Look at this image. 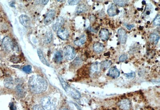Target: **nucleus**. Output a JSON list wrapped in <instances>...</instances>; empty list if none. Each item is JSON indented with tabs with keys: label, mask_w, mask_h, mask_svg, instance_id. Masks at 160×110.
Returning <instances> with one entry per match:
<instances>
[{
	"label": "nucleus",
	"mask_w": 160,
	"mask_h": 110,
	"mask_svg": "<svg viewBox=\"0 0 160 110\" xmlns=\"http://www.w3.org/2000/svg\"><path fill=\"white\" fill-rule=\"evenodd\" d=\"M52 39V34L51 31L48 32L45 37V42L47 44L51 42Z\"/></svg>",
	"instance_id": "a878e982"
},
{
	"label": "nucleus",
	"mask_w": 160,
	"mask_h": 110,
	"mask_svg": "<svg viewBox=\"0 0 160 110\" xmlns=\"http://www.w3.org/2000/svg\"><path fill=\"white\" fill-rule=\"evenodd\" d=\"M112 64L111 61L109 60H105L102 62L101 64V67L104 69H107L109 68Z\"/></svg>",
	"instance_id": "5701e85b"
},
{
	"label": "nucleus",
	"mask_w": 160,
	"mask_h": 110,
	"mask_svg": "<svg viewBox=\"0 0 160 110\" xmlns=\"http://www.w3.org/2000/svg\"><path fill=\"white\" fill-rule=\"evenodd\" d=\"M64 23V20L62 17H58L56 19L53 24V28L55 31H57L59 28L62 27Z\"/></svg>",
	"instance_id": "9b49d317"
},
{
	"label": "nucleus",
	"mask_w": 160,
	"mask_h": 110,
	"mask_svg": "<svg viewBox=\"0 0 160 110\" xmlns=\"http://www.w3.org/2000/svg\"><path fill=\"white\" fill-rule=\"evenodd\" d=\"M19 21L21 24L24 27L28 28L29 27L31 24V20L29 17L26 15H22L19 17Z\"/></svg>",
	"instance_id": "1a4fd4ad"
},
{
	"label": "nucleus",
	"mask_w": 160,
	"mask_h": 110,
	"mask_svg": "<svg viewBox=\"0 0 160 110\" xmlns=\"http://www.w3.org/2000/svg\"><path fill=\"white\" fill-rule=\"evenodd\" d=\"M22 70H23V71L25 72V73H31L32 71V66H30V65H28V66H24L23 68H22Z\"/></svg>",
	"instance_id": "c756f323"
},
{
	"label": "nucleus",
	"mask_w": 160,
	"mask_h": 110,
	"mask_svg": "<svg viewBox=\"0 0 160 110\" xmlns=\"http://www.w3.org/2000/svg\"><path fill=\"white\" fill-rule=\"evenodd\" d=\"M42 3L43 5H46V4L49 1H42Z\"/></svg>",
	"instance_id": "c9c22d12"
},
{
	"label": "nucleus",
	"mask_w": 160,
	"mask_h": 110,
	"mask_svg": "<svg viewBox=\"0 0 160 110\" xmlns=\"http://www.w3.org/2000/svg\"><path fill=\"white\" fill-rule=\"evenodd\" d=\"M57 35L62 40H66L69 36L68 31L65 28H60L57 30Z\"/></svg>",
	"instance_id": "6e6552de"
},
{
	"label": "nucleus",
	"mask_w": 160,
	"mask_h": 110,
	"mask_svg": "<svg viewBox=\"0 0 160 110\" xmlns=\"http://www.w3.org/2000/svg\"><path fill=\"white\" fill-rule=\"evenodd\" d=\"M11 60L13 63H17L18 62V58L14 56L11 58Z\"/></svg>",
	"instance_id": "72a5a7b5"
},
{
	"label": "nucleus",
	"mask_w": 160,
	"mask_h": 110,
	"mask_svg": "<svg viewBox=\"0 0 160 110\" xmlns=\"http://www.w3.org/2000/svg\"><path fill=\"white\" fill-rule=\"evenodd\" d=\"M101 65L100 63L96 62L91 65L90 72L92 75H96L101 72Z\"/></svg>",
	"instance_id": "0eeeda50"
},
{
	"label": "nucleus",
	"mask_w": 160,
	"mask_h": 110,
	"mask_svg": "<svg viewBox=\"0 0 160 110\" xmlns=\"http://www.w3.org/2000/svg\"><path fill=\"white\" fill-rule=\"evenodd\" d=\"M119 106L122 110H129L131 107V103L127 99H123L119 103Z\"/></svg>",
	"instance_id": "9d476101"
},
{
	"label": "nucleus",
	"mask_w": 160,
	"mask_h": 110,
	"mask_svg": "<svg viewBox=\"0 0 160 110\" xmlns=\"http://www.w3.org/2000/svg\"><path fill=\"white\" fill-rule=\"evenodd\" d=\"M99 36L102 40H107L109 38V31L105 28H102L99 32Z\"/></svg>",
	"instance_id": "4468645a"
},
{
	"label": "nucleus",
	"mask_w": 160,
	"mask_h": 110,
	"mask_svg": "<svg viewBox=\"0 0 160 110\" xmlns=\"http://www.w3.org/2000/svg\"><path fill=\"white\" fill-rule=\"evenodd\" d=\"M0 20H1V16H0Z\"/></svg>",
	"instance_id": "ea45409f"
},
{
	"label": "nucleus",
	"mask_w": 160,
	"mask_h": 110,
	"mask_svg": "<svg viewBox=\"0 0 160 110\" xmlns=\"http://www.w3.org/2000/svg\"><path fill=\"white\" fill-rule=\"evenodd\" d=\"M159 40V36L155 34H151L150 36L149 40L150 42L154 44H156Z\"/></svg>",
	"instance_id": "412c9836"
},
{
	"label": "nucleus",
	"mask_w": 160,
	"mask_h": 110,
	"mask_svg": "<svg viewBox=\"0 0 160 110\" xmlns=\"http://www.w3.org/2000/svg\"><path fill=\"white\" fill-rule=\"evenodd\" d=\"M126 26L127 29L129 30H131V28L134 27L135 26H134V25H133V24H127V25H126Z\"/></svg>",
	"instance_id": "f704fd0d"
},
{
	"label": "nucleus",
	"mask_w": 160,
	"mask_h": 110,
	"mask_svg": "<svg viewBox=\"0 0 160 110\" xmlns=\"http://www.w3.org/2000/svg\"><path fill=\"white\" fill-rule=\"evenodd\" d=\"M142 4H143V5H146V2L145 1H143L142 2Z\"/></svg>",
	"instance_id": "e433bc0d"
},
{
	"label": "nucleus",
	"mask_w": 160,
	"mask_h": 110,
	"mask_svg": "<svg viewBox=\"0 0 160 110\" xmlns=\"http://www.w3.org/2000/svg\"><path fill=\"white\" fill-rule=\"evenodd\" d=\"M120 42L122 44H125L127 40V34L125 30L123 28H120L118 31Z\"/></svg>",
	"instance_id": "f8f14e48"
},
{
	"label": "nucleus",
	"mask_w": 160,
	"mask_h": 110,
	"mask_svg": "<svg viewBox=\"0 0 160 110\" xmlns=\"http://www.w3.org/2000/svg\"><path fill=\"white\" fill-rule=\"evenodd\" d=\"M80 1H75V0H71V1H68V3L71 5H77L80 3Z\"/></svg>",
	"instance_id": "7c9ffc66"
},
{
	"label": "nucleus",
	"mask_w": 160,
	"mask_h": 110,
	"mask_svg": "<svg viewBox=\"0 0 160 110\" xmlns=\"http://www.w3.org/2000/svg\"><path fill=\"white\" fill-rule=\"evenodd\" d=\"M127 59V56L126 55L123 54L120 57L119 61L121 62H124V61H125Z\"/></svg>",
	"instance_id": "473e14b6"
},
{
	"label": "nucleus",
	"mask_w": 160,
	"mask_h": 110,
	"mask_svg": "<svg viewBox=\"0 0 160 110\" xmlns=\"http://www.w3.org/2000/svg\"><path fill=\"white\" fill-rule=\"evenodd\" d=\"M37 53L41 62L46 66H49V64L44 57L43 54L41 50L40 49H38L37 50Z\"/></svg>",
	"instance_id": "aec40b11"
},
{
	"label": "nucleus",
	"mask_w": 160,
	"mask_h": 110,
	"mask_svg": "<svg viewBox=\"0 0 160 110\" xmlns=\"http://www.w3.org/2000/svg\"><path fill=\"white\" fill-rule=\"evenodd\" d=\"M55 17V11L54 10H50L47 13L44 19V23L46 25L51 24L54 20Z\"/></svg>",
	"instance_id": "423d86ee"
},
{
	"label": "nucleus",
	"mask_w": 160,
	"mask_h": 110,
	"mask_svg": "<svg viewBox=\"0 0 160 110\" xmlns=\"http://www.w3.org/2000/svg\"><path fill=\"white\" fill-rule=\"evenodd\" d=\"M64 56L68 60H71L75 56L76 53L74 48L71 46H67L64 49Z\"/></svg>",
	"instance_id": "20e7f679"
},
{
	"label": "nucleus",
	"mask_w": 160,
	"mask_h": 110,
	"mask_svg": "<svg viewBox=\"0 0 160 110\" xmlns=\"http://www.w3.org/2000/svg\"><path fill=\"white\" fill-rule=\"evenodd\" d=\"M59 79L60 80V82L63 88L64 89L65 91L70 95L73 98L75 99H79L81 97V94L79 91H78L76 89L71 87L68 84L67 82H66L64 81V79H62V77H59Z\"/></svg>",
	"instance_id": "7ed1b4c3"
},
{
	"label": "nucleus",
	"mask_w": 160,
	"mask_h": 110,
	"mask_svg": "<svg viewBox=\"0 0 160 110\" xmlns=\"http://www.w3.org/2000/svg\"><path fill=\"white\" fill-rule=\"evenodd\" d=\"M60 110H69L68 109L66 108H62V109H60Z\"/></svg>",
	"instance_id": "4c0bfd02"
},
{
	"label": "nucleus",
	"mask_w": 160,
	"mask_h": 110,
	"mask_svg": "<svg viewBox=\"0 0 160 110\" xmlns=\"http://www.w3.org/2000/svg\"><path fill=\"white\" fill-rule=\"evenodd\" d=\"M13 44L11 38L9 36H6L4 38L2 42V48L6 52H10L13 49Z\"/></svg>",
	"instance_id": "39448f33"
},
{
	"label": "nucleus",
	"mask_w": 160,
	"mask_h": 110,
	"mask_svg": "<svg viewBox=\"0 0 160 110\" xmlns=\"http://www.w3.org/2000/svg\"><path fill=\"white\" fill-rule=\"evenodd\" d=\"M41 103L45 110H55L57 106L56 99L49 96L43 98L41 100Z\"/></svg>",
	"instance_id": "f03ea898"
},
{
	"label": "nucleus",
	"mask_w": 160,
	"mask_h": 110,
	"mask_svg": "<svg viewBox=\"0 0 160 110\" xmlns=\"http://www.w3.org/2000/svg\"><path fill=\"white\" fill-rule=\"evenodd\" d=\"M153 24L155 26H159L160 25V16L159 15H158L155 18Z\"/></svg>",
	"instance_id": "cd10ccee"
},
{
	"label": "nucleus",
	"mask_w": 160,
	"mask_h": 110,
	"mask_svg": "<svg viewBox=\"0 0 160 110\" xmlns=\"http://www.w3.org/2000/svg\"><path fill=\"white\" fill-rule=\"evenodd\" d=\"M28 84L30 90L35 94L44 92L47 90L48 87L47 81L39 75H34L30 77Z\"/></svg>",
	"instance_id": "f257e3e1"
},
{
	"label": "nucleus",
	"mask_w": 160,
	"mask_h": 110,
	"mask_svg": "<svg viewBox=\"0 0 160 110\" xmlns=\"http://www.w3.org/2000/svg\"><path fill=\"white\" fill-rule=\"evenodd\" d=\"M81 63V60L80 58L77 57V58H76L73 61V62L72 64L73 66L77 67V66H79Z\"/></svg>",
	"instance_id": "bb28decb"
},
{
	"label": "nucleus",
	"mask_w": 160,
	"mask_h": 110,
	"mask_svg": "<svg viewBox=\"0 0 160 110\" xmlns=\"http://www.w3.org/2000/svg\"><path fill=\"white\" fill-rule=\"evenodd\" d=\"M87 40V37L85 35H83L80 36L78 39L75 41V44L77 46H81L84 44Z\"/></svg>",
	"instance_id": "a211bd4d"
},
{
	"label": "nucleus",
	"mask_w": 160,
	"mask_h": 110,
	"mask_svg": "<svg viewBox=\"0 0 160 110\" xmlns=\"http://www.w3.org/2000/svg\"><path fill=\"white\" fill-rule=\"evenodd\" d=\"M118 11L116 5L115 4H111L108 9V14L110 17H113L117 15Z\"/></svg>",
	"instance_id": "ddd939ff"
},
{
	"label": "nucleus",
	"mask_w": 160,
	"mask_h": 110,
	"mask_svg": "<svg viewBox=\"0 0 160 110\" xmlns=\"http://www.w3.org/2000/svg\"><path fill=\"white\" fill-rule=\"evenodd\" d=\"M125 75L126 77H127V78H128V79H133L135 78V72H132L130 73H126V74H125Z\"/></svg>",
	"instance_id": "c85d7f7f"
},
{
	"label": "nucleus",
	"mask_w": 160,
	"mask_h": 110,
	"mask_svg": "<svg viewBox=\"0 0 160 110\" xmlns=\"http://www.w3.org/2000/svg\"><path fill=\"white\" fill-rule=\"evenodd\" d=\"M93 49L95 52L100 53L104 50V46L100 42H95L93 46Z\"/></svg>",
	"instance_id": "f3484780"
},
{
	"label": "nucleus",
	"mask_w": 160,
	"mask_h": 110,
	"mask_svg": "<svg viewBox=\"0 0 160 110\" xmlns=\"http://www.w3.org/2000/svg\"><path fill=\"white\" fill-rule=\"evenodd\" d=\"M33 110H45L41 105H36L33 107Z\"/></svg>",
	"instance_id": "2f4dec72"
},
{
	"label": "nucleus",
	"mask_w": 160,
	"mask_h": 110,
	"mask_svg": "<svg viewBox=\"0 0 160 110\" xmlns=\"http://www.w3.org/2000/svg\"><path fill=\"white\" fill-rule=\"evenodd\" d=\"M108 73L109 76L113 78H118L120 74V71L115 67L111 68Z\"/></svg>",
	"instance_id": "2eb2a0df"
},
{
	"label": "nucleus",
	"mask_w": 160,
	"mask_h": 110,
	"mask_svg": "<svg viewBox=\"0 0 160 110\" xmlns=\"http://www.w3.org/2000/svg\"><path fill=\"white\" fill-rule=\"evenodd\" d=\"M115 3V5H117L120 7H124L127 4V1H113Z\"/></svg>",
	"instance_id": "b1692460"
},
{
	"label": "nucleus",
	"mask_w": 160,
	"mask_h": 110,
	"mask_svg": "<svg viewBox=\"0 0 160 110\" xmlns=\"http://www.w3.org/2000/svg\"><path fill=\"white\" fill-rule=\"evenodd\" d=\"M63 58L62 52L60 51L56 52L53 57V60L56 63H59L61 62Z\"/></svg>",
	"instance_id": "6ab92c4d"
},
{
	"label": "nucleus",
	"mask_w": 160,
	"mask_h": 110,
	"mask_svg": "<svg viewBox=\"0 0 160 110\" xmlns=\"http://www.w3.org/2000/svg\"><path fill=\"white\" fill-rule=\"evenodd\" d=\"M58 1V2H60V1Z\"/></svg>",
	"instance_id": "58836bf2"
},
{
	"label": "nucleus",
	"mask_w": 160,
	"mask_h": 110,
	"mask_svg": "<svg viewBox=\"0 0 160 110\" xmlns=\"http://www.w3.org/2000/svg\"><path fill=\"white\" fill-rule=\"evenodd\" d=\"M87 11V8L84 5H80L77 7L76 9V12L77 14H81V13H84Z\"/></svg>",
	"instance_id": "4be33fe9"
},
{
	"label": "nucleus",
	"mask_w": 160,
	"mask_h": 110,
	"mask_svg": "<svg viewBox=\"0 0 160 110\" xmlns=\"http://www.w3.org/2000/svg\"><path fill=\"white\" fill-rule=\"evenodd\" d=\"M4 86L6 88L12 89L14 87V81L11 78H6L4 81Z\"/></svg>",
	"instance_id": "dca6fc26"
},
{
	"label": "nucleus",
	"mask_w": 160,
	"mask_h": 110,
	"mask_svg": "<svg viewBox=\"0 0 160 110\" xmlns=\"http://www.w3.org/2000/svg\"><path fill=\"white\" fill-rule=\"evenodd\" d=\"M16 91L18 95H20V96L24 95V89L21 85H18L16 86Z\"/></svg>",
	"instance_id": "393cba45"
}]
</instances>
